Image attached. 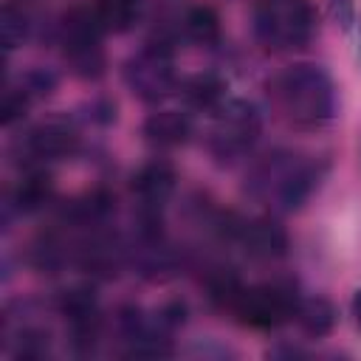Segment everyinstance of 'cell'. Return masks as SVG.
Instances as JSON below:
<instances>
[{
  "mask_svg": "<svg viewBox=\"0 0 361 361\" xmlns=\"http://www.w3.org/2000/svg\"><path fill=\"white\" fill-rule=\"evenodd\" d=\"M274 93L285 118L302 130L324 127L336 116V87L322 65L299 62L274 79Z\"/></svg>",
  "mask_w": 361,
  "mask_h": 361,
  "instance_id": "1",
  "label": "cell"
},
{
  "mask_svg": "<svg viewBox=\"0 0 361 361\" xmlns=\"http://www.w3.org/2000/svg\"><path fill=\"white\" fill-rule=\"evenodd\" d=\"M316 8L310 0H257L254 31L265 48H302L316 34Z\"/></svg>",
  "mask_w": 361,
  "mask_h": 361,
  "instance_id": "2",
  "label": "cell"
},
{
  "mask_svg": "<svg viewBox=\"0 0 361 361\" xmlns=\"http://www.w3.org/2000/svg\"><path fill=\"white\" fill-rule=\"evenodd\" d=\"M104 25L96 14V6H73L59 20V45L71 71L82 79H99L104 73Z\"/></svg>",
  "mask_w": 361,
  "mask_h": 361,
  "instance_id": "3",
  "label": "cell"
},
{
  "mask_svg": "<svg viewBox=\"0 0 361 361\" xmlns=\"http://www.w3.org/2000/svg\"><path fill=\"white\" fill-rule=\"evenodd\" d=\"M259 130H262V116L254 102L226 99L223 107L214 113V124L209 133V149L220 161L243 158L259 138Z\"/></svg>",
  "mask_w": 361,
  "mask_h": 361,
  "instance_id": "4",
  "label": "cell"
},
{
  "mask_svg": "<svg viewBox=\"0 0 361 361\" xmlns=\"http://www.w3.org/2000/svg\"><path fill=\"white\" fill-rule=\"evenodd\" d=\"M124 82L141 102H161L178 90L175 62L166 42H147L124 62Z\"/></svg>",
  "mask_w": 361,
  "mask_h": 361,
  "instance_id": "5",
  "label": "cell"
},
{
  "mask_svg": "<svg viewBox=\"0 0 361 361\" xmlns=\"http://www.w3.org/2000/svg\"><path fill=\"white\" fill-rule=\"evenodd\" d=\"M296 288L290 282H265V285H254V288H243L240 299L234 302V313L243 324L248 327H279L285 324L290 316H296Z\"/></svg>",
  "mask_w": 361,
  "mask_h": 361,
  "instance_id": "6",
  "label": "cell"
},
{
  "mask_svg": "<svg viewBox=\"0 0 361 361\" xmlns=\"http://www.w3.org/2000/svg\"><path fill=\"white\" fill-rule=\"evenodd\" d=\"M234 237L240 240L243 251L251 259L268 262V259L285 257V251H288V231L271 217H254L248 223H240Z\"/></svg>",
  "mask_w": 361,
  "mask_h": 361,
  "instance_id": "7",
  "label": "cell"
},
{
  "mask_svg": "<svg viewBox=\"0 0 361 361\" xmlns=\"http://www.w3.org/2000/svg\"><path fill=\"white\" fill-rule=\"evenodd\" d=\"M175 169L169 161H149L133 175V195L141 212H158L175 192Z\"/></svg>",
  "mask_w": 361,
  "mask_h": 361,
  "instance_id": "8",
  "label": "cell"
},
{
  "mask_svg": "<svg viewBox=\"0 0 361 361\" xmlns=\"http://www.w3.org/2000/svg\"><path fill=\"white\" fill-rule=\"evenodd\" d=\"M76 130L68 124V121H59V118H51V121H42L37 124L28 138H25V149L31 158L37 161H56V158H65L76 149Z\"/></svg>",
  "mask_w": 361,
  "mask_h": 361,
  "instance_id": "9",
  "label": "cell"
},
{
  "mask_svg": "<svg viewBox=\"0 0 361 361\" xmlns=\"http://www.w3.org/2000/svg\"><path fill=\"white\" fill-rule=\"evenodd\" d=\"M141 133H144L147 144H152L158 149H172V147L186 144V138L192 133V124L178 110H155L144 118Z\"/></svg>",
  "mask_w": 361,
  "mask_h": 361,
  "instance_id": "10",
  "label": "cell"
},
{
  "mask_svg": "<svg viewBox=\"0 0 361 361\" xmlns=\"http://www.w3.org/2000/svg\"><path fill=\"white\" fill-rule=\"evenodd\" d=\"M180 96L192 110L217 113L226 102V82L217 73H195L180 85Z\"/></svg>",
  "mask_w": 361,
  "mask_h": 361,
  "instance_id": "11",
  "label": "cell"
},
{
  "mask_svg": "<svg viewBox=\"0 0 361 361\" xmlns=\"http://www.w3.org/2000/svg\"><path fill=\"white\" fill-rule=\"evenodd\" d=\"M51 195H54V178L45 169L34 166L20 178V183L11 195V203L17 206V212L31 214V212H39L51 200Z\"/></svg>",
  "mask_w": 361,
  "mask_h": 361,
  "instance_id": "12",
  "label": "cell"
},
{
  "mask_svg": "<svg viewBox=\"0 0 361 361\" xmlns=\"http://www.w3.org/2000/svg\"><path fill=\"white\" fill-rule=\"evenodd\" d=\"M79 262L87 274L93 276H116V268L121 262V251L118 245L104 237V234H93L82 248H79Z\"/></svg>",
  "mask_w": 361,
  "mask_h": 361,
  "instance_id": "13",
  "label": "cell"
},
{
  "mask_svg": "<svg viewBox=\"0 0 361 361\" xmlns=\"http://www.w3.org/2000/svg\"><path fill=\"white\" fill-rule=\"evenodd\" d=\"M296 322H299V327H302L307 336H313V338L327 336V333L333 330V324H336V307H333V302L324 299V296L302 299V302L296 305Z\"/></svg>",
  "mask_w": 361,
  "mask_h": 361,
  "instance_id": "14",
  "label": "cell"
},
{
  "mask_svg": "<svg viewBox=\"0 0 361 361\" xmlns=\"http://www.w3.org/2000/svg\"><path fill=\"white\" fill-rule=\"evenodd\" d=\"M96 14H99L104 31L124 34L138 23L141 0H99L96 3Z\"/></svg>",
  "mask_w": 361,
  "mask_h": 361,
  "instance_id": "15",
  "label": "cell"
},
{
  "mask_svg": "<svg viewBox=\"0 0 361 361\" xmlns=\"http://www.w3.org/2000/svg\"><path fill=\"white\" fill-rule=\"evenodd\" d=\"M183 31L197 45H214L220 39V17L212 6H192L183 17Z\"/></svg>",
  "mask_w": 361,
  "mask_h": 361,
  "instance_id": "16",
  "label": "cell"
},
{
  "mask_svg": "<svg viewBox=\"0 0 361 361\" xmlns=\"http://www.w3.org/2000/svg\"><path fill=\"white\" fill-rule=\"evenodd\" d=\"M28 14L23 8H17L14 3H6L0 11V37L6 51H14L17 45H23V39L28 37Z\"/></svg>",
  "mask_w": 361,
  "mask_h": 361,
  "instance_id": "17",
  "label": "cell"
},
{
  "mask_svg": "<svg viewBox=\"0 0 361 361\" xmlns=\"http://www.w3.org/2000/svg\"><path fill=\"white\" fill-rule=\"evenodd\" d=\"M243 293V282L231 268H217L209 276V299L220 307H234V302Z\"/></svg>",
  "mask_w": 361,
  "mask_h": 361,
  "instance_id": "18",
  "label": "cell"
},
{
  "mask_svg": "<svg viewBox=\"0 0 361 361\" xmlns=\"http://www.w3.org/2000/svg\"><path fill=\"white\" fill-rule=\"evenodd\" d=\"M28 102H31V93L25 87H8L3 93V102H0V121L3 127H11L14 121H20L28 110Z\"/></svg>",
  "mask_w": 361,
  "mask_h": 361,
  "instance_id": "19",
  "label": "cell"
},
{
  "mask_svg": "<svg viewBox=\"0 0 361 361\" xmlns=\"http://www.w3.org/2000/svg\"><path fill=\"white\" fill-rule=\"evenodd\" d=\"M48 350V333L42 330H23L20 333V341H17V355L23 358H37Z\"/></svg>",
  "mask_w": 361,
  "mask_h": 361,
  "instance_id": "20",
  "label": "cell"
},
{
  "mask_svg": "<svg viewBox=\"0 0 361 361\" xmlns=\"http://www.w3.org/2000/svg\"><path fill=\"white\" fill-rule=\"evenodd\" d=\"M31 96H48L54 87H56V76L51 71H42V68H34L28 76H25V85H23Z\"/></svg>",
  "mask_w": 361,
  "mask_h": 361,
  "instance_id": "21",
  "label": "cell"
},
{
  "mask_svg": "<svg viewBox=\"0 0 361 361\" xmlns=\"http://www.w3.org/2000/svg\"><path fill=\"white\" fill-rule=\"evenodd\" d=\"M330 14H333V20L347 31L350 25H353V0H330Z\"/></svg>",
  "mask_w": 361,
  "mask_h": 361,
  "instance_id": "22",
  "label": "cell"
},
{
  "mask_svg": "<svg viewBox=\"0 0 361 361\" xmlns=\"http://www.w3.org/2000/svg\"><path fill=\"white\" fill-rule=\"evenodd\" d=\"M353 316H355V324L361 330V290H355V296H353Z\"/></svg>",
  "mask_w": 361,
  "mask_h": 361,
  "instance_id": "23",
  "label": "cell"
}]
</instances>
